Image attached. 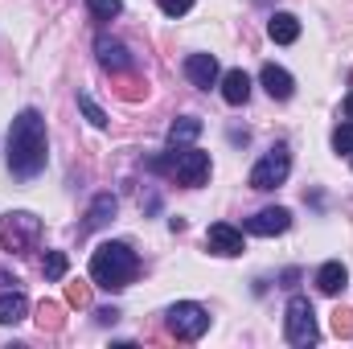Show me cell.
I'll use <instances>...</instances> for the list:
<instances>
[{"mask_svg":"<svg viewBox=\"0 0 353 349\" xmlns=\"http://www.w3.org/2000/svg\"><path fill=\"white\" fill-rule=\"evenodd\" d=\"M29 317V300H25V292H4L0 296V325H21Z\"/></svg>","mask_w":353,"mask_h":349,"instance_id":"obj_17","label":"cell"},{"mask_svg":"<svg viewBox=\"0 0 353 349\" xmlns=\"http://www.w3.org/2000/svg\"><path fill=\"white\" fill-rule=\"evenodd\" d=\"M94 317H99V321H103V325H115V321H119V312H115V308H99V312H94Z\"/></svg>","mask_w":353,"mask_h":349,"instance_id":"obj_28","label":"cell"},{"mask_svg":"<svg viewBox=\"0 0 353 349\" xmlns=\"http://www.w3.org/2000/svg\"><path fill=\"white\" fill-rule=\"evenodd\" d=\"M345 119H353V90L345 94Z\"/></svg>","mask_w":353,"mask_h":349,"instance_id":"obj_29","label":"cell"},{"mask_svg":"<svg viewBox=\"0 0 353 349\" xmlns=\"http://www.w3.org/2000/svg\"><path fill=\"white\" fill-rule=\"evenodd\" d=\"M255 4H267V0H255Z\"/></svg>","mask_w":353,"mask_h":349,"instance_id":"obj_30","label":"cell"},{"mask_svg":"<svg viewBox=\"0 0 353 349\" xmlns=\"http://www.w3.org/2000/svg\"><path fill=\"white\" fill-rule=\"evenodd\" d=\"M169 329H173L176 341H201L205 329H210V312L193 300H181L169 308Z\"/></svg>","mask_w":353,"mask_h":349,"instance_id":"obj_7","label":"cell"},{"mask_svg":"<svg viewBox=\"0 0 353 349\" xmlns=\"http://www.w3.org/2000/svg\"><path fill=\"white\" fill-rule=\"evenodd\" d=\"M222 99H226L230 107H243V103L251 99V74H247V70H226V74H222Z\"/></svg>","mask_w":353,"mask_h":349,"instance_id":"obj_14","label":"cell"},{"mask_svg":"<svg viewBox=\"0 0 353 349\" xmlns=\"http://www.w3.org/2000/svg\"><path fill=\"white\" fill-rule=\"evenodd\" d=\"M185 79H189L197 90H210L218 79H222L218 58H214V54H189V58H185Z\"/></svg>","mask_w":353,"mask_h":349,"instance_id":"obj_9","label":"cell"},{"mask_svg":"<svg viewBox=\"0 0 353 349\" xmlns=\"http://www.w3.org/2000/svg\"><path fill=\"white\" fill-rule=\"evenodd\" d=\"M37 325H41V333H58V329L66 325V317H62V304H54V300H41V304H37Z\"/></svg>","mask_w":353,"mask_h":349,"instance_id":"obj_19","label":"cell"},{"mask_svg":"<svg viewBox=\"0 0 353 349\" xmlns=\"http://www.w3.org/2000/svg\"><path fill=\"white\" fill-rule=\"evenodd\" d=\"M288 226H292V214H288L283 206H267V210H259L255 218H247V230H251V235H259V239L283 235Z\"/></svg>","mask_w":353,"mask_h":349,"instance_id":"obj_11","label":"cell"},{"mask_svg":"<svg viewBox=\"0 0 353 349\" xmlns=\"http://www.w3.org/2000/svg\"><path fill=\"white\" fill-rule=\"evenodd\" d=\"M115 210H119V201H115V193H99V197L90 201V210H87V222H83V235H87V230H99V226H107V222L115 218Z\"/></svg>","mask_w":353,"mask_h":349,"instance_id":"obj_15","label":"cell"},{"mask_svg":"<svg viewBox=\"0 0 353 349\" xmlns=\"http://www.w3.org/2000/svg\"><path fill=\"white\" fill-rule=\"evenodd\" d=\"M333 333L337 337H353V312L350 308H337L333 312Z\"/></svg>","mask_w":353,"mask_h":349,"instance_id":"obj_25","label":"cell"},{"mask_svg":"<svg viewBox=\"0 0 353 349\" xmlns=\"http://www.w3.org/2000/svg\"><path fill=\"white\" fill-rule=\"evenodd\" d=\"M8 173L21 177V181H33V177L46 169L50 161V140H46V119L37 107H25L12 128H8Z\"/></svg>","mask_w":353,"mask_h":349,"instance_id":"obj_1","label":"cell"},{"mask_svg":"<svg viewBox=\"0 0 353 349\" xmlns=\"http://www.w3.org/2000/svg\"><path fill=\"white\" fill-rule=\"evenodd\" d=\"M267 37H271L275 46H292V41L300 37V17H292V12H271Z\"/></svg>","mask_w":353,"mask_h":349,"instance_id":"obj_13","label":"cell"},{"mask_svg":"<svg viewBox=\"0 0 353 349\" xmlns=\"http://www.w3.org/2000/svg\"><path fill=\"white\" fill-rule=\"evenodd\" d=\"M205 247L214 251V255H243V230H234L230 222H214L210 230H205Z\"/></svg>","mask_w":353,"mask_h":349,"instance_id":"obj_10","label":"cell"},{"mask_svg":"<svg viewBox=\"0 0 353 349\" xmlns=\"http://www.w3.org/2000/svg\"><path fill=\"white\" fill-rule=\"evenodd\" d=\"M144 90H148V87H140V83H123V87H119V94L136 103V99H144Z\"/></svg>","mask_w":353,"mask_h":349,"instance_id":"obj_27","label":"cell"},{"mask_svg":"<svg viewBox=\"0 0 353 349\" xmlns=\"http://www.w3.org/2000/svg\"><path fill=\"white\" fill-rule=\"evenodd\" d=\"M193 8V0H161V12L165 17H181V12H189Z\"/></svg>","mask_w":353,"mask_h":349,"instance_id":"obj_26","label":"cell"},{"mask_svg":"<svg viewBox=\"0 0 353 349\" xmlns=\"http://www.w3.org/2000/svg\"><path fill=\"white\" fill-rule=\"evenodd\" d=\"M345 283H350V271H345V263L329 259L325 267H321V271H316V288H321L325 296H337Z\"/></svg>","mask_w":353,"mask_h":349,"instance_id":"obj_16","label":"cell"},{"mask_svg":"<svg viewBox=\"0 0 353 349\" xmlns=\"http://www.w3.org/2000/svg\"><path fill=\"white\" fill-rule=\"evenodd\" d=\"M66 304L70 308H90V283H83V279L66 283Z\"/></svg>","mask_w":353,"mask_h":349,"instance_id":"obj_23","label":"cell"},{"mask_svg":"<svg viewBox=\"0 0 353 349\" xmlns=\"http://www.w3.org/2000/svg\"><path fill=\"white\" fill-rule=\"evenodd\" d=\"M87 8H90V17H94V21H111V17H119V12H123V4H119V0H87Z\"/></svg>","mask_w":353,"mask_h":349,"instance_id":"obj_24","label":"cell"},{"mask_svg":"<svg viewBox=\"0 0 353 349\" xmlns=\"http://www.w3.org/2000/svg\"><path fill=\"white\" fill-rule=\"evenodd\" d=\"M283 333L296 349H308L321 341L316 333V312H312V300L308 296H292L288 300V312H283Z\"/></svg>","mask_w":353,"mask_h":349,"instance_id":"obj_5","label":"cell"},{"mask_svg":"<svg viewBox=\"0 0 353 349\" xmlns=\"http://www.w3.org/2000/svg\"><path fill=\"white\" fill-rule=\"evenodd\" d=\"M79 107H83V115H87L94 128H107V111H103V107H99V103L90 99L87 90H79Z\"/></svg>","mask_w":353,"mask_h":349,"instance_id":"obj_22","label":"cell"},{"mask_svg":"<svg viewBox=\"0 0 353 349\" xmlns=\"http://www.w3.org/2000/svg\"><path fill=\"white\" fill-rule=\"evenodd\" d=\"M201 119L197 115H181V119H173V128H169V148H185V144H193L197 136H201Z\"/></svg>","mask_w":353,"mask_h":349,"instance_id":"obj_18","label":"cell"},{"mask_svg":"<svg viewBox=\"0 0 353 349\" xmlns=\"http://www.w3.org/2000/svg\"><path fill=\"white\" fill-rule=\"evenodd\" d=\"M259 83H263V90L271 94V99H292V90H296V83H292V74L283 70V66H275V62H267L263 70H259Z\"/></svg>","mask_w":353,"mask_h":349,"instance_id":"obj_12","label":"cell"},{"mask_svg":"<svg viewBox=\"0 0 353 349\" xmlns=\"http://www.w3.org/2000/svg\"><path fill=\"white\" fill-rule=\"evenodd\" d=\"M66 271H70V259H66V251H50V255H46V279H50V283L66 279Z\"/></svg>","mask_w":353,"mask_h":349,"instance_id":"obj_20","label":"cell"},{"mask_svg":"<svg viewBox=\"0 0 353 349\" xmlns=\"http://www.w3.org/2000/svg\"><path fill=\"white\" fill-rule=\"evenodd\" d=\"M37 239H41V218L29 214V210H17V214H8V218L0 222V247L12 251V255L33 251Z\"/></svg>","mask_w":353,"mask_h":349,"instance_id":"obj_4","label":"cell"},{"mask_svg":"<svg viewBox=\"0 0 353 349\" xmlns=\"http://www.w3.org/2000/svg\"><path fill=\"white\" fill-rule=\"evenodd\" d=\"M140 271V259L128 243H99L90 255V279L107 292H123Z\"/></svg>","mask_w":353,"mask_h":349,"instance_id":"obj_2","label":"cell"},{"mask_svg":"<svg viewBox=\"0 0 353 349\" xmlns=\"http://www.w3.org/2000/svg\"><path fill=\"white\" fill-rule=\"evenodd\" d=\"M333 152L337 157H353V119L333 128Z\"/></svg>","mask_w":353,"mask_h":349,"instance_id":"obj_21","label":"cell"},{"mask_svg":"<svg viewBox=\"0 0 353 349\" xmlns=\"http://www.w3.org/2000/svg\"><path fill=\"white\" fill-rule=\"evenodd\" d=\"M288 173H292V148H288V144H271V148L263 152V161L251 169L247 181H251V189H263V193H267V189L283 185Z\"/></svg>","mask_w":353,"mask_h":349,"instance_id":"obj_6","label":"cell"},{"mask_svg":"<svg viewBox=\"0 0 353 349\" xmlns=\"http://www.w3.org/2000/svg\"><path fill=\"white\" fill-rule=\"evenodd\" d=\"M148 169L173 177V181L189 185V189H197V185L210 181V152H197V148H169L165 157H152Z\"/></svg>","mask_w":353,"mask_h":349,"instance_id":"obj_3","label":"cell"},{"mask_svg":"<svg viewBox=\"0 0 353 349\" xmlns=\"http://www.w3.org/2000/svg\"><path fill=\"white\" fill-rule=\"evenodd\" d=\"M94 54H99V66H103V70H111V74H132V70H136L132 50H128L123 41L107 37V33H99V37H94Z\"/></svg>","mask_w":353,"mask_h":349,"instance_id":"obj_8","label":"cell"}]
</instances>
